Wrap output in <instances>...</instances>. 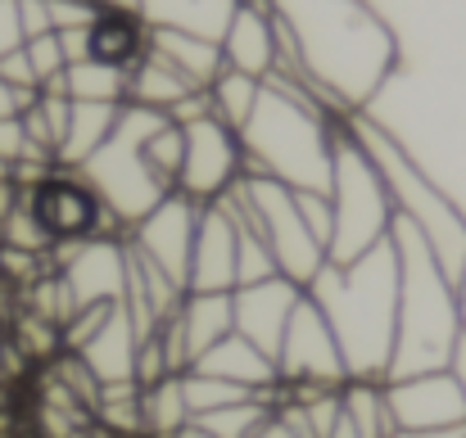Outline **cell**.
Here are the masks:
<instances>
[{
	"instance_id": "38",
	"label": "cell",
	"mask_w": 466,
	"mask_h": 438,
	"mask_svg": "<svg viewBox=\"0 0 466 438\" xmlns=\"http://www.w3.org/2000/svg\"><path fill=\"white\" fill-rule=\"evenodd\" d=\"M0 82H5V86H14V91H36V77H32V68H27L23 45H18V50H9V55L0 59Z\"/></svg>"
},
{
	"instance_id": "33",
	"label": "cell",
	"mask_w": 466,
	"mask_h": 438,
	"mask_svg": "<svg viewBox=\"0 0 466 438\" xmlns=\"http://www.w3.org/2000/svg\"><path fill=\"white\" fill-rule=\"evenodd\" d=\"M236 226H240V235H236V290H240V285H258V281L281 276L272 249L263 244V235H258L254 226H245V222H236Z\"/></svg>"
},
{
	"instance_id": "1",
	"label": "cell",
	"mask_w": 466,
	"mask_h": 438,
	"mask_svg": "<svg viewBox=\"0 0 466 438\" xmlns=\"http://www.w3.org/2000/svg\"><path fill=\"white\" fill-rule=\"evenodd\" d=\"M277 68L295 77L330 118H353L394 73L399 45L367 0H268Z\"/></svg>"
},
{
	"instance_id": "5",
	"label": "cell",
	"mask_w": 466,
	"mask_h": 438,
	"mask_svg": "<svg viewBox=\"0 0 466 438\" xmlns=\"http://www.w3.org/2000/svg\"><path fill=\"white\" fill-rule=\"evenodd\" d=\"M349 132H353L358 145L367 149V158L376 163L394 217L408 222L426 240V249L435 254V263L458 281V272L466 267V213L412 163V154L399 145L385 127H376L362 114H353L349 118Z\"/></svg>"
},
{
	"instance_id": "15",
	"label": "cell",
	"mask_w": 466,
	"mask_h": 438,
	"mask_svg": "<svg viewBox=\"0 0 466 438\" xmlns=\"http://www.w3.org/2000/svg\"><path fill=\"white\" fill-rule=\"evenodd\" d=\"M385 398H390L394 430H421V434L466 430V398L449 371L385 380Z\"/></svg>"
},
{
	"instance_id": "39",
	"label": "cell",
	"mask_w": 466,
	"mask_h": 438,
	"mask_svg": "<svg viewBox=\"0 0 466 438\" xmlns=\"http://www.w3.org/2000/svg\"><path fill=\"white\" fill-rule=\"evenodd\" d=\"M23 45V32H18V5L14 0H0V59L9 50Z\"/></svg>"
},
{
	"instance_id": "46",
	"label": "cell",
	"mask_w": 466,
	"mask_h": 438,
	"mask_svg": "<svg viewBox=\"0 0 466 438\" xmlns=\"http://www.w3.org/2000/svg\"><path fill=\"white\" fill-rule=\"evenodd\" d=\"M390 438H466V430H453V434H421V430H394Z\"/></svg>"
},
{
	"instance_id": "34",
	"label": "cell",
	"mask_w": 466,
	"mask_h": 438,
	"mask_svg": "<svg viewBox=\"0 0 466 438\" xmlns=\"http://www.w3.org/2000/svg\"><path fill=\"white\" fill-rule=\"evenodd\" d=\"M23 55H27V68H32V77H36V91L50 86V82H59L64 68H68L64 45H59V32H46V36L23 41Z\"/></svg>"
},
{
	"instance_id": "44",
	"label": "cell",
	"mask_w": 466,
	"mask_h": 438,
	"mask_svg": "<svg viewBox=\"0 0 466 438\" xmlns=\"http://www.w3.org/2000/svg\"><path fill=\"white\" fill-rule=\"evenodd\" d=\"M453 294H458V325H462V334H466V267L458 272V281H453Z\"/></svg>"
},
{
	"instance_id": "25",
	"label": "cell",
	"mask_w": 466,
	"mask_h": 438,
	"mask_svg": "<svg viewBox=\"0 0 466 438\" xmlns=\"http://www.w3.org/2000/svg\"><path fill=\"white\" fill-rule=\"evenodd\" d=\"M86 45H91V59L132 68L146 55V23L132 14H96V23L86 27Z\"/></svg>"
},
{
	"instance_id": "35",
	"label": "cell",
	"mask_w": 466,
	"mask_h": 438,
	"mask_svg": "<svg viewBox=\"0 0 466 438\" xmlns=\"http://www.w3.org/2000/svg\"><path fill=\"white\" fill-rule=\"evenodd\" d=\"M50 5V27L55 32H73V27H91L96 23V5L91 0H46Z\"/></svg>"
},
{
	"instance_id": "24",
	"label": "cell",
	"mask_w": 466,
	"mask_h": 438,
	"mask_svg": "<svg viewBox=\"0 0 466 438\" xmlns=\"http://www.w3.org/2000/svg\"><path fill=\"white\" fill-rule=\"evenodd\" d=\"M118 114H123V105H86V100H73V109H68V132H64L59 154H55V167H82L96 149L109 141Z\"/></svg>"
},
{
	"instance_id": "36",
	"label": "cell",
	"mask_w": 466,
	"mask_h": 438,
	"mask_svg": "<svg viewBox=\"0 0 466 438\" xmlns=\"http://www.w3.org/2000/svg\"><path fill=\"white\" fill-rule=\"evenodd\" d=\"M299 194V190H295ZM299 213H304V222H309V231L321 240V249L330 244V199L326 194H299Z\"/></svg>"
},
{
	"instance_id": "40",
	"label": "cell",
	"mask_w": 466,
	"mask_h": 438,
	"mask_svg": "<svg viewBox=\"0 0 466 438\" xmlns=\"http://www.w3.org/2000/svg\"><path fill=\"white\" fill-rule=\"evenodd\" d=\"M32 100H36V91H14V86L0 82V118H18Z\"/></svg>"
},
{
	"instance_id": "14",
	"label": "cell",
	"mask_w": 466,
	"mask_h": 438,
	"mask_svg": "<svg viewBox=\"0 0 466 438\" xmlns=\"http://www.w3.org/2000/svg\"><path fill=\"white\" fill-rule=\"evenodd\" d=\"M195 226H199V204L186 194H163L155 208L123 235L132 244L137 258H146L155 272H163L172 285L186 290V272H190V244H195Z\"/></svg>"
},
{
	"instance_id": "11",
	"label": "cell",
	"mask_w": 466,
	"mask_h": 438,
	"mask_svg": "<svg viewBox=\"0 0 466 438\" xmlns=\"http://www.w3.org/2000/svg\"><path fill=\"white\" fill-rule=\"evenodd\" d=\"M18 194L32 208V217L41 222V231L50 235V244H73V240H91V235H123L77 167H55L46 181H36L32 190H18Z\"/></svg>"
},
{
	"instance_id": "12",
	"label": "cell",
	"mask_w": 466,
	"mask_h": 438,
	"mask_svg": "<svg viewBox=\"0 0 466 438\" xmlns=\"http://www.w3.org/2000/svg\"><path fill=\"white\" fill-rule=\"evenodd\" d=\"M186 136V158H181V176H177V194L204 204H218L240 176H245V149L240 132H231L227 123H218L213 114H199L190 123H181Z\"/></svg>"
},
{
	"instance_id": "19",
	"label": "cell",
	"mask_w": 466,
	"mask_h": 438,
	"mask_svg": "<svg viewBox=\"0 0 466 438\" xmlns=\"http://www.w3.org/2000/svg\"><path fill=\"white\" fill-rule=\"evenodd\" d=\"M190 371L213 375V380H227V384H236V389H249V393H258V398H268V403H272V389H277V362L263 357V353H258L249 339H240V334H227L222 343H213L204 357H195Z\"/></svg>"
},
{
	"instance_id": "21",
	"label": "cell",
	"mask_w": 466,
	"mask_h": 438,
	"mask_svg": "<svg viewBox=\"0 0 466 438\" xmlns=\"http://www.w3.org/2000/svg\"><path fill=\"white\" fill-rule=\"evenodd\" d=\"M146 50L158 55L163 64H172L195 91H208L218 82V73L227 68L222 64V50L218 41L208 36H190V32H167V27H146Z\"/></svg>"
},
{
	"instance_id": "4",
	"label": "cell",
	"mask_w": 466,
	"mask_h": 438,
	"mask_svg": "<svg viewBox=\"0 0 466 438\" xmlns=\"http://www.w3.org/2000/svg\"><path fill=\"white\" fill-rule=\"evenodd\" d=\"M390 240L399 258V307H394V353H390L385 380L444 371L453 357V343L462 339L453 276L435 263V254L408 222L394 217Z\"/></svg>"
},
{
	"instance_id": "23",
	"label": "cell",
	"mask_w": 466,
	"mask_h": 438,
	"mask_svg": "<svg viewBox=\"0 0 466 438\" xmlns=\"http://www.w3.org/2000/svg\"><path fill=\"white\" fill-rule=\"evenodd\" d=\"M190 95H199V91H195L172 64H163L150 50L127 68V105H141V109H155L163 118H172Z\"/></svg>"
},
{
	"instance_id": "18",
	"label": "cell",
	"mask_w": 466,
	"mask_h": 438,
	"mask_svg": "<svg viewBox=\"0 0 466 438\" xmlns=\"http://www.w3.org/2000/svg\"><path fill=\"white\" fill-rule=\"evenodd\" d=\"M222 64L231 73H245L254 82H268L272 68H277V32H272V9L268 0H240L222 41Z\"/></svg>"
},
{
	"instance_id": "26",
	"label": "cell",
	"mask_w": 466,
	"mask_h": 438,
	"mask_svg": "<svg viewBox=\"0 0 466 438\" xmlns=\"http://www.w3.org/2000/svg\"><path fill=\"white\" fill-rule=\"evenodd\" d=\"M339 412H344V421H349L362 438H390L394 434L385 380H349V384L339 389Z\"/></svg>"
},
{
	"instance_id": "30",
	"label": "cell",
	"mask_w": 466,
	"mask_h": 438,
	"mask_svg": "<svg viewBox=\"0 0 466 438\" xmlns=\"http://www.w3.org/2000/svg\"><path fill=\"white\" fill-rule=\"evenodd\" d=\"M177 389H181V403H186L190 421H199V416H208V412H222V407H236V403H245V398H258V393H249V389H236V384L213 380V375H199V371L177 375Z\"/></svg>"
},
{
	"instance_id": "27",
	"label": "cell",
	"mask_w": 466,
	"mask_h": 438,
	"mask_svg": "<svg viewBox=\"0 0 466 438\" xmlns=\"http://www.w3.org/2000/svg\"><path fill=\"white\" fill-rule=\"evenodd\" d=\"M68 100H86V105H127V68L100 64V59H82L68 64L59 77Z\"/></svg>"
},
{
	"instance_id": "47",
	"label": "cell",
	"mask_w": 466,
	"mask_h": 438,
	"mask_svg": "<svg viewBox=\"0 0 466 438\" xmlns=\"http://www.w3.org/2000/svg\"><path fill=\"white\" fill-rule=\"evenodd\" d=\"M172 438H213V434H204L199 425H186V430H177V434H172Z\"/></svg>"
},
{
	"instance_id": "17",
	"label": "cell",
	"mask_w": 466,
	"mask_h": 438,
	"mask_svg": "<svg viewBox=\"0 0 466 438\" xmlns=\"http://www.w3.org/2000/svg\"><path fill=\"white\" fill-rule=\"evenodd\" d=\"M236 235H240V226H236V217L227 213V204H204V208H199L186 290L190 294H231L236 290Z\"/></svg>"
},
{
	"instance_id": "6",
	"label": "cell",
	"mask_w": 466,
	"mask_h": 438,
	"mask_svg": "<svg viewBox=\"0 0 466 438\" xmlns=\"http://www.w3.org/2000/svg\"><path fill=\"white\" fill-rule=\"evenodd\" d=\"M330 244H326V263H353L362 254H371L376 244L390 240L394 226V208L385 194V181L376 172V163L367 158V149L353 141L349 118L335 136V163H330Z\"/></svg>"
},
{
	"instance_id": "8",
	"label": "cell",
	"mask_w": 466,
	"mask_h": 438,
	"mask_svg": "<svg viewBox=\"0 0 466 438\" xmlns=\"http://www.w3.org/2000/svg\"><path fill=\"white\" fill-rule=\"evenodd\" d=\"M218 204H227V213L245 226H254L263 235V244L277 258V272L286 281H295L299 290H309V281L326 267V249L309 231L304 213H299V194L272 176H254L245 172Z\"/></svg>"
},
{
	"instance_id": "28",
	"label": "cell",
	"mask_w": 466,
	"mask_h": 438,
	"mask_svg": "<svg viewBox=\"0 0 466 438\" xmlns=\"http://www.w3.org/2000/svg\"><path fill=\"white\" fill-rule=\"evenodd\" d=\"M258 91H263V82H254V77H245V73L222 68V73H218V82L204 91V95H208V114H213L218 123H227L231 132H240V127L249 123L254 105H258Z\"/></svg>"
},
{
	"instance_id": "43",
	"label": "cell",
	"mask_w": 466,
	"mask_h": 438,
	"mask_svg": "<svg viewBox=\"0 0 466 438\" xmlns=\"http://www.w3.org/2000/svg\"><path fill=\"white\" fill-rule=\"evenodd\" d=\"M91 5H96L100 14H132V18H137V5H141V0H91Z\"/></svg>"
},
{
	"instance_id": "41",
	"label": "cell",
	"mask_w": 466,
	"mask_h": 438,
	"mask_svg": "<svg viewBox=\"0 0 466 438\" xmlns=\"http://www.w3.org/2000/svg\"><path fill=\"white\" fill-rule=\"evenodd\" d=\"M249 438H299V434L290 430V421H286V416L268 412V421H263V425H258V430H254Z\"/></svg>"
},
{
	"instance_id": "20",
	"label": "cell",
	"mask_w": 466,
	"mask_h": 438,
	"mask_svg": "<svg viewBox=\"0 0 466 438\" xmlns=\"http://www.w3.org/2000/svg\"><path fill=\"white\" fill-rule=\"evenodd\" d=\"M181 334V348L195 366V357H204L213 343H222L227 334H236L231 325V294H181L177 312L167 316Z\"/></svg>"
},
{
	"instance_id": "9",
	"label": "cell",
	"mask_w": 466,
	"mask_h": 438,
	"mask_svg": "<svg viewBox=\"0 0 466 438\" xmlns=\"http://www.w3.org/2000/svg\"><path fill=\"white\" fill-rule=\"evenodd\" d=\"M137 348H141V334L132 316L123 312V303L86 307L64 325V353H73L100 389L137 384Z\"/></svg>"
},
{
	"instance_id": "32",
	"label": "cell",
	"mask_w": 466,
	"mask_h": 438,
	"mask_svg": "<svg viewBox=\"0 0 466 438\" xmlns=\"http://www.w3.org/2000/svg\"><path fill=\"white\" fill-rule=\"evenodd\" d=\"M268 412H272L268 398H245V403L222 407V412H208V416H199V421H190V425H199L204 434H213V438H249L268 421Z\"/></svg>"
},
{
	"instance_id": "42",
	"label": "cell",
	"mask_w": 466,
	"mask_h": 438,
	"mask_svg": "<svg viewBox=\"0 0 466 438\" xmlns=\"http://www.w3.org/2000/svg\"><path fill=\"white\" fill-rule=\"evenodd\" d=\"M449 375H453V384L462 389V398H466V334L453 343V357H449V366H444Z\"/></svg>"
},
{
	"instance_id": "13",
	"label": "cell",
	"mask_w": 466,
	"mask_h": 438,
	"mask_svg": "<svg viewBox=\"0 0 466 438\" xmlns=\"http://www.w3.org/2000/svg\"><path fill=\"white\" fill-rule=\"evenodd\" d=\"M50 267L64 281L77 312L114 307V303H123V290H127V240L123 235H91V240L55 244Z\"/></svg>"
},
{
	"instance_id": "7",
	"label": "cell",
	"mask_w": 466,
	"mask_h": 438,
	"mask_svg": "<svg viewBox=\"0 0 466 438\" xmlns=\"http://www.w3.org/2000/svg\"><path fill=\"white\" fill-rule=\"evenodd\" d=\"M167 118L155 114V109H141V105H123V114H118V123H114V132H109V141L96 149L77 172H82V181L91 185V194L100 199V208L118 222V231L127 235L150 208H155L163 194H172V190H163L155 181V172L146 167V158H141V145H146V136L163 127Z\"/></svg>"
},
{
	"instance_id": "16",
	"label": "cell",
	"mask_w": 466,
	"mask_h": 438,
	"mask_svg": "<svg viewBox=\"0 0 466 438\" xmlns=\"http://www.w3.org/2000/svg\"><path fill=\"white\" fill-rule=\"evenodd\" d=\"M304 303V290L286 276L258 281V285H240L231 290V325L240 339H249L263 357L277 362V348L286 339V325L295 316V307Z\"/></svg>"
},
{
	"instance_id": "22",
	"label": "cell",
	"mask_w": 466,
	"mask_h": 438,
	"mask_svg": "<svg viewBox=\"0 0 466 438\" xmlns=\"http://www.w3.org/2000/svg\"><path fill=\"white\" fill-rule=\"evenodd\" d=\"M236 5L240 0H141L137 18L146 27H167V32H190V36L222 41Z\"/></svg>"
},
{
	"instance_id": "31",
	"label": "cell",
	"mask_w": 466,
	"mask_h": 438,
	"mask_svg": "<svg viewBox=\"0 0 466 438\" xmlns=\"http://www.w3.org/2000/svg\"><path fill=\"white\" fill-rule=\"evenodd\" d=\"M141 158H146V167L155 172V181L163 190H177V176H181V158H186V136H181V123H163L155 127L150 136H146V145H141Z\"/></svg>"
},
{
	"instance_id": "29",
	"label": "cell",
	"mask_w": 466,
	"mask_h": 438,
	"mask_svg": "<svg viewBox=\"0 0 466 438\" xmlns=\"http://www.w3.org/2000/svg\"><path fill=\"white\" fill-rule=\"evenodd\" d=\"M186 425H190V412L181 403L177 375L141 389V438H172L177 430H186Z\"/></svg>"
},
{
	"instance_id": "37",
	"label": "cell",
	"mask_w": 466,
	"mask_h": 438,
	"mask_svg": "<svg viewBox=\"0 0 466 438\" xmlns=\"http://www.w3.org/2000/svg\"><path fill=\"white\" fill-rule=\"evenodd\" d=\"M14 5H18V32H23V41L55 32V27H50V5H46V0H14Z\"/></svg>"
},
{
	"instance_id": "10",
	"label": "cell",
	"mask_w": 466,
	"mask_h": 438,
	"mask_svg": "<svg viewBox=\"0 0 466 438\" xmlns=\"http://www.w3.org/2000/svg\"><path fill=\"white\" fill-rule=\"evenodd\" d=\"M277 384L286 393H339L349 384L339 343H335L330 325L321 321V312L309 303V294L295 307L286 339L277 348Z\"/></svg>"
},
{
	"instance_id": "45",
	"label": "cell",
	"mask_w": 466,
	"mask_h": 438,
	"mask_svg": "<svg viewBox=\"0 0 466 438\" xmlns=\"http://www.w3.org/2000/svg\"><path fill=\"white\" fill-rule=\"evenodd\" d=\"M326 438H362V434H358V430H353V425L344 421V412H339V421L330 425V434H326Z\"/></svg>"
},
{
	"instance_id": "3",
	"label": "cell",
	"mask_w": 466,
	"mask_h": 438,
	"mask_svg": "<svg viewBox=\"0 0 466 438\" xmlns=\"http://www.w3.org/2000/svg\"><path fill=\"white\" fill-rule=\"evenodd\" d=\"M339 127L344 123L330 118L295 77L272 73L258 91L249 123L240 127L245 172L272 176L299 194H326Z\"/></svg>"
},
{
	"instance_id": "2",
	"label": "cell",
	"mask_w": 466,
	"mask_h": 438,
	"mask_svg": "<svg viewBox=\"0 0 466 438\" xmlns=\"http://www.w3.org/2000/svg\"><path fill=\"white\" fill-rule=\"evenodd\" d=\"M304 294L330 325L349 380H385L394 353V307H399L394 240L376 244L371 254L344 267L326 263Z\"/></svg>"
}]
</instances>
